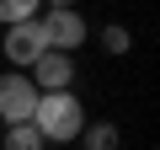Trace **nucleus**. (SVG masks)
<instances>
[{
    "mask_svg": "<svg viewBox=\"0 0 160 150\" xmlns=\"http://www.w3.org/2000/svg\"><path fill=\"white\" fill-rule=\"evenodd\" d=\"M32 129L43 134V145H75L80 129H86V107H80L75 91H48L32 107Z\"/></svg>",
    "mask_w": 160,
    "mask_h": 150,
    "instance_id": "1",
    "label": "nucleus"
},
{
    "mask_svg": "<svg viewBox=\"0 0 160 150\" xmlns=\"http://www.w3.org/2000/svg\"><path fill=\"white\" fill-rule=\"evenodd\" d=\"M102 48H107V54H128V48H133V32H128V27H102Z\"/></svg>",
    "mask_w": 160,
    "mask_h": 150,
    "instance_id": "9",
    "label": "nucleus"
},
{
    "mask_svg": "<svg viewBox=\"0 0 160 150\" xmlns=\"http://www.w3.org/2000/svg\"><path fill=\"white\" fill-rule=\"evenodd\" d=\"M0 150H43V134L32 129V123H11L6 129V145Z\"/></svg>",
    "mask_w": 160,
    "mask_h": 150,
    "instance_id": "6",
    "label": "nucleus"
},
{
    "mask_svg": "<svg viewBox=\"0 0 160 150\" xmlns=\"http://www.w3.org/2000/svg\"><path fill=\"white\" fill-rule=\"evenodd\" d=\"M43 11V0H0V22L6 27H16V22H32Z\"/></svg>",
    "mask_w": 160,
    "mask_h": 150,
    "instance_id": "7",
    "label": "nucleus"
},
{
    "mask_svg": "<svg viewBox=\"0 0 160 150\" xmlns=\"http://www.w3.org/2000/svg\"><path fill=\"white\" fill-rule=\"evenodd\" d=\"M86 150H118V123H86Z\"/></svg>",
    "mask_w": 160,
    "mask_h": 150,
    "instance_id": "8",
    "label": "nucleus"
},
{
    "mask_svg": "<svg viewBox=\"0 0 160 150\" xmlns=\"http://www.w3.org/2000/svg\"><path fill=\"white\" fill-rule=\"evenodd\" d=\"M48 54V38H43V27H38V16L32 22H16V27H6V59L11 64H22V75L38 64Z\"/></svg>",
    "mask_w": 160,
    "mask_h": 150,
    "instance_id": "3",
    "label": "nucleus"
},
{
    "mask_svg": "<svg viewBox=\"0 0 160 150\" xmlns=\"http://www.w3.org/2000/svg\"><path fill=\"white\" fill-rule=\"evenodd\" d=\"M32 107H38V86L27 81L22 70H6L0 75V123H32Z\"/></svg>",
    "mask_w": 160,
    "mask_h": 150,
    "instance_id": "2",
    "label": "nucleus"
},
{
    "mask_svg": "<svg viewBox=\"0 0 160 150\" xmlns=\"http://www.w3.org/2000/svg\"><path fill=\"white\" fill-rule=\"evenodd\" d=\"M27 81L38 86V97H48V91H69L75 86V54H43L32 70H27Z\"/></svg>",
    "mask_w": 160,
    "mask_h": 150,
    "instance_id": "5",
    "label": "nucleus"
},
{
    "mask_svg": "<svg viewBox=\"0 0 160 150\" xmlns=\"http://www.w3.org/2000/svg\"><path fill=\"white\" fill-rule=\"evenodd\" d=\"M43 38H48V48L53 54H75L80 43H86V16L80 11H43Z\"/></svg>",
    "mask_w": 160,
    "mask_h": 150,
    "instance_id": "4",
    "label": "nucleus"
},
{
    "mask_svg": "<svg viewBox=\"0 0 160 150\" xmlns=\"http://www.w3.org/2000/svg\"><path fill=\"white\" fill-rule=\"evenodd\" d=\"M43 6H48V11H75L80 0H43Z\"/></svg>",
    "mask_w": 160,
    "mask_h": 150,
    "instance_id": "10",
    "label": "nucleus"
}]
</instances>
